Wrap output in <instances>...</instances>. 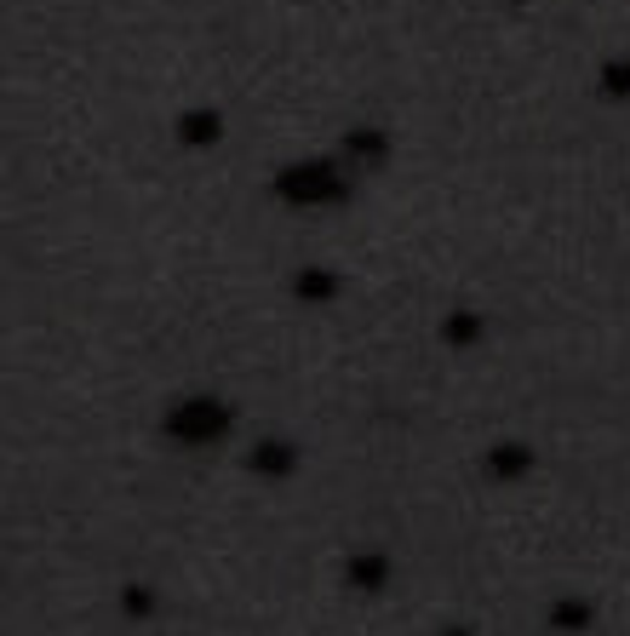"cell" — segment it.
I'll use <instances>...</instances> for the list:
<instances>
[{
	"label": "cell",
	"instance_id": "cell-1",
	"mask_svg": "<svg viewBox=\"0 0 630 636\" xmlns=\"http://www.w3.org/2000/svg\"><path fill=\"white\" fill-rule=\"evenodd\" d=\"M338 190L344 184H338L333 166H287L281 173V195L287 201H333Z\"/></svg>",
	"mask_w": 630,
	"mask_h": 636
},
{
	"label": "cell",
	"instance_id": "cell-2",
	"mask_svg": "<svg viewBox=\"0 0 630 636\" xmlns=\"http://www.w3.org/2000/svg\"><path fill=\"white\" fill-rule=\"evenodd\" d=\"M224 425H230V413L218 408V401H189V408H178V418H172V436L178 442H212V436H224Z\"/></svg>",
	"mask_w": 630,
	"mask_h": 636
},
{
	"label": "cell",
	"instance_id": "cell-3",
	"mask_svg": "<svg viewBox=\"0 0 630 636\" xmlns=\"http://www.w3.org/2000/svg\"><path fill=\"white\" fill-rule=\"evenodd\" d=\"M212 132H218L212 115H189V121H184V138H189V144H212Z\"/></svg>",
	"mask_w": 630,
	"mask_h": 636
},
{
	"label": "cell",
	"instance_id": "cell-4",
	"mask_svg": "<svg viewBox=\"0 0 630 636\" xmlns=\"http://www.w3.org/2000/svg\"><path fill=\"white\" fill-rule=\"evenodd\" d=\"M608 92H613V98H630V64H613L608 69Z\"/></svg>",
	"mask_w": 630,
	"mask_h": 636
},
{
	"label": "cell",
	"instance_id": "cell-5",
	"mask_svg": "<svg viewBox=\"0 0 630 636\" xmlns=\"http://www.w3.org/2000/svg\"><path fill=\"white\" fill-rule=\"evenodd\" d=\"M252 459H258V470H270V464H275V470H287V447H258Z\"/></svg>",
	"mask_w": 630,
	"mask_h": 636
},
{
	"label": "cell",
	"instance_id": "cell-6",
	"mask_svg": "<svg viewBox=\"0 0 630 636\" xmlns=\"http://www.w3.org/2000/svg\"><path fill=\"white\" fill-rule=\"evenodd\" d=\"M522 447H504V453H493V470H522Z\"/></svg>",
	"mask_w": 630,
	"mask_h": 636
}]
</instances>
